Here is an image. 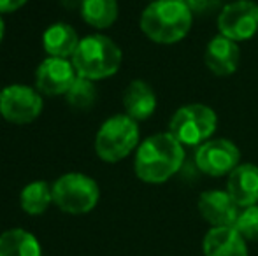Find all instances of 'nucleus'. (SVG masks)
<instances>
[{"mask_svg":"<svg viewBox=\"0 0 258 256\" xmlns=\"http://www.w3.org/2000/svg\"><path fill=\"white\" fill-rule=\"evenodd\" d=\"M184 158V146L172 133H155L137 147L134 170L143 183L162 185L183 168Z\"/></svg>","mask_w":258,"mask_h":256,"instance_id":"f257e3e1","label":"nucleus"},{"mask_svg":"<svg viewBox=\"0 0 258 256\" xmlns=\"http://www.w3.org/2000/svg\"><path fill=\"white\" fill-rule=\"evenodd\" d=\"M194 13L184 0H155L141 14V30L156 44H176L188 35Z\"/></svg>","mask_w":258,"mask_h":256,"instance_id":"f03ea898","label":"nucleus"},{"mask_svg":"<svg viewBox=\"0 0 258 256\" xmlns=\"http://www.w3.org/2000/svg\"><path fill=\"white\" fill-rule=\"evenodd\" d=\"M71 60L78 75L90 81H100V79L111 77L119 70L123 53L112 39L93 34L79 41L78 49Z\"/></svg>","mask_w":258,"mask_h":256,"instance_id":"7ed1b4c3","label":"nucleus"},{"mask_svg":"<svg viewBox=\"0 0 258 256\" xmlns=\"http://www.w3.org/2000/svg\"><path fill=\"white\" fill-rule=\"evenodd\" d=\"M139 125L126 114H116L102 123L95 137V153L107 163L121 161L139 147Z\"/></svg>","mask_w":258,"mask_h":256,"instance_id":"20e7f679","label":"nucleus"},{"mask_svg":"<svg viewBox=\"0 0 258 256\" xmlns=\"http://www.w3.org/2000/svg\"><path fill=\"white\" fill-rule=\"evenodd\" d=\"M218 127V116L206 104H186L174 113L169 130L183 146H201L213 137Z\"/></svg>","mask_w":258,"mask_h":256,"instance_id":"39448f33","label":"nucleus"},{"mask_svg":"<svg viewBox=\"0 0 258 256\" xmlns=\"http://www.w3.org/2000/svg\"><path fill=\"white\" fill-rule=\"evenodd\" d=\"M99 185L86 174L71 172L58 178L53 185V202L69 214H86L97 205Z\"/></svg>","mask_w":258,"mask_h":256,"instance_id":"423d86ee","label":"nucleus"},{"mask_svg":"<svg viewBox=\"0 0 258 256\" xmlns=\"http://www.w3.org/2000/svg\"><path fill=\"white\" fill-rule=\"evenodd\" d=\"M220 35L234 42L249 41L258 32V4L253 0H234L218 14Z\"/></svg>","mask_w":258,"mask_h":256,"instance_id":"0eeeda50","label":"nucleus"},{"mask_svg":"<svg viewBox=\"0 0 258 256\" xmlns=\"http://www.w3.org/2000/svg\"><path fill=\"white\" fill-rule=\"evenodd\" d=\"M42 113V97L35 88L11 84L0 92V114L14 125H27Z\"/></svg>","mask_w":258,"mask_h":256,"instance_id":"6e6552de","label":"nucleus"},{"mask_svg":"<svg viewBox=\"0 0 258 256\" xmlns=\"http://www.w3.org/2000/svg\"><path fill=\"white\" fill-rule=\"evenodd\" d=\"M241 163V151L228 139H209L195 151V165L211 178L228 176Z\"/></svg>","mask_w":258,"mask_h":256,"instance_id":"1a4fd4ad","label":"nucleus"},{"mask_svg":"<svg viewBox=\"0 0 258 256\" xmlns=\"http://www.w3.org/2000/svg\"><path fill=\"white\" fill-rule=\"evenodd\" d=\"M76 79L78 72L72 60L48 56L35 70V88L39 93L48 97L65 95Z\"/></svg>","mask_w":258,"mask_h":256,"instance_id":"9d476101","label":"nucleus"},{"mask_svg":"<svg viewBox=\"0 0 258 256\" xmlns=\"http://www.w3.org/2000/svg\"><path fill=\"white\" fill-rule=\"evenodd\" d=\"M199 212L211 225L216 226H234L241 207L234 202L227 190H209L199 197Z\"/></svg>","mask_w":258,"mask_h":256,"instance_id":"9b49d317","label":"nucleus"},{"mask_svg":"<svg viewBox=\"0 0 258 256\" xmlns=\"http://www.w3.org/2000/svg\"><path fill=\"white\" fill-rule=\"evenodd\" d=\"M206 67L213 72L214 75L227 77L232 75L239 68L241 63V49L239 44L223 35L213 37L206 46L204 51Z\"/></svg>","mask_w":258,"mask_h":256,"instance_id":"f8f14e48","label":"nucleus"},{"mask_svg":"<svg viewBox=\"0 0 258 256\" xmlns=\"http://www.w3.org/2000/svg\"><path fill=\"white\" fill-rule=\"evenodd\" d=\"M227 192L241 209L258 204V167L255 163H239L228 174Z\"/></svg>","mask_w":258,"mask_h":256,"instance_id":"ddd939ff","label":"nucleus"},{"mask_svg":"<svg viewBox=\"0 0 258 256\" xmlns=\"http://www.w3.org/2000/svg\"><path fill=\"white\" fill-rule=\"evenodd\" d=\"M204 256H248L246 239L234 226H216L204 237Z\"/></svg>","mask_w":258,"mask_h":256,"instance_id":"4468645a","label":"nucleus"},{"mask_svg":"<svg viewBox=\"0 0 258 256\" xmlns=\"http://www.w3.org/2000/svg\"><path fill=\"white\" fill-rule=\"evenodd\" d=\"M125 114L136 121H144L156 111V95L150 84L143 79L132 81L123 92Z\"/></svg>","mask_w":258,"mask_h":256,"instance_id":"2eb2a0df","label":"nucleus"},{"mask_svg":"<svg viewBox=\"0 0 258 256\" xmlns=\"http://www.w3.org/2000/svg\"><path fill=\"white\" fill-rule=\"evenodd\" d=\"M81 39L78 32L67 23H54L46 28L42 34V48L49 56L54 58H72Z\"/></svg>","mask_w":258,"mask_h":256,"instance_id":"dca6fc26","label":"nucleus"},{"mask_svg":"<svg viewBox=\"0 0 258 256\" xmlns=\"http://www.w3.org/2000/svg\"><path fill=\"white\" fill-rule=\"evenodd\" d=\"M0 256H41V244L21 228L7 230L0 235Z\"/></svg>","mask_w":258,"mask_h":256,"instance_id":"f3484780","label":"nucleus"},{"mask_svg":"<svg viewBox=\"0 0 258 256\" xmlns=\"http://www.w3.org/2000/svg\"><path fill=\"white\" fill-rule=\"evenodd\" d=\"M81 18L85 23L97 30L109 28L118 20V2L116 0H83Z\"/></svg>","mask_w":258,"mask_h":256,"instance_id":"a211bd4d","label":"nucleus"},{"mask_svg":"<svg viewBox=\"0 0 258 256\" xmlns=\"http://www.w3.org/2000/svg\"><path fill=\"white\" fill-rule=\"evenodd\" d=\"M53 202V186L46 181H34L21 190L20 204L25 212L32 216H39L49 207Z\"/></svg>","mask_w":258,"mask_h":256,"instance_id":"6ab92c4d","label":"nucleus"},{"mask_svg":"<svg viewBox=\"0 0 258 256\" xmlns=\"http://www.w3.org/2000/svg\"><path fill=\"white\" fill-rule=\"evenodd\" d=\"M65 99L71 104L74 109H90L97 100V88L95 81H90L86 77L78 75V79L74 81V84L69 88V92L65 93Z\"/></svg>","mask_w":258,"mask_h":256,"instance_id":"aec40b11","label":"nucleus"},{"mask_svg":"<svg viewBox=\"0 0 258 256\" xmlns=\"http://www.w3.org/2000/svg\"><path fill=\"white\" fill-rule=\"evenodd\" d=\"M234 228L246 240H258V204L251 207H244L237 216Z\"/></svg>","mask_w":258,"mask_h":256,"instance_id":"412c9836","label":"nucleus"},{"mask_svg":"<svg viewBox=\"0 0 258 256\" xmlns=\"http://www.w3.org/2000/svg\"><path fill=\"white\" fill-rule=\"evenodd\" d=\"M184 2H186V6L190 7V11L194 14L206 16V14H211L213 11H216L223 0H184Z\"/></svg>","mask_w":258,"mask_h":256,"instance_id":"4be33fe9","label":"nucleus"},{"mask_svg":"<svg viewBox=\"0 0 258 256\" xmlns=\"http://www.w3.org/2000/svg\"><path fill=\"white\" fill-rule=\"evenodd\" d=\"M28 0H0V13L9 14V13H16L18 9L27 4Z\"/></svg>","mask_w":258,"mask_h":256,"instance_id":"5701e85b","label":"nucleus"},{"mask_svg":"<svg viewBox=\"0 0 258 256\" xmlns=\"http://www.w3.org/2000/svg\"><path fill=\"white\" fill-rule=\"evenodd\" d=\"M4 34H6V27H4V20H2V16H0V42H2V39H4Z\"/></svg>","mask_w":258,"mask_h":256,"instance_id":"b1692460","label":"nucleus"}]
</instances>
